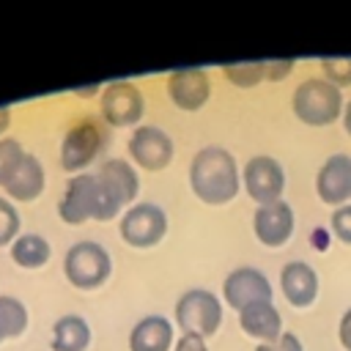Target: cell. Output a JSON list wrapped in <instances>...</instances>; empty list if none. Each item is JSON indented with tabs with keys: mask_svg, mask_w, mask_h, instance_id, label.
Returning <instances> with one entry per match:
<instances>
[{
	"mask_svg": "<svg viewBox=\"0 0 351 351\" xmlns=\"http://www.w3.org/2000/svg\"><path fill=\"white\" fill-rule=\"evenodd\" d=\"M167 96L184 112L200 110L208 101V96H211V80H208L206 69H178V71H170L167 74Z\"/></svg>",
	"mask_w": 351,
	"mask_h": 351,
	"instance_id": "13",
	"label": "cell"
},
{
	"mask_svg": "<svg viewBox=\"0 0 351 351\" xmlns=\"http://www.w3.org/2000/svg\"><path fill=\"white\" fill-rule=\"evenodd\" d=\"M99 112L107 126H134L145 112V99L134 82L118 80L101 88Z\"/></svg>",
	"mask_w": 351,
	"mask_h": 351,
	"instance_id": "8",
	"label": "cell"
},
{
	"mask_svg": "<svg viewBox=\"0 0 351 351\" xmlns=\"http://www.w3.org/2000/svg\"><path fill=\"white\" fill-rule=\"evenodd\" d=\"M329 225H332L335 239H340L343 244H348V247H351V203H346V206L335 208V211H332Z\"/></svg>",
	"mask_w": 351,
	"mask_h": 351,
	"instance_id": "26",
	"label": "cell"
},
{
	"mask_svg": "<svg viewBox=\"0 0 351 351\" xmlns=\"http://www.w3.org/2000/svg\"><path fill=\"white\" fill-rule=\"evenodd\" d=\"M140 192V178L126 159H107L96 173H77L66 181L58 200V217L66 225H82L88 219L107 222L118 217Z\"/></svg>",
	"mask_w": 351,
	"mask_h": 351,
	"instance_id": "1",
	"label": "cell"
},
{
	"mask_svg": "<svg viewBox=\"0 0 351 351\" xmlns=\"http://www.w3.org/2000/svg\"><path fill=\"white\" fill-rule=\"evenodd\" d=\"M293 115L307 126H329L337 118H343V93L324 77H310L296 85L291 96Z\"/></svg>",
	"mask_w": 351,
	"mask_h": 351,
	"instance_id": "3",
	"label": "cell"
},
{
	"mask_svg": "<svg viewBox=\"0 0 351 351\" xmlns=\"http://www.w3.org/2000/svg\"><path fill=\"white\" fill-rule=\"evenodd\" d=\"M52 255L49 241L41 233H19L11 244V261L19 269H41Z\"/></svg>",
	"mask_w": 351,
	"mask_h": 351,
	"instance_id": "20",
	"label": "cell"
},
{
	"mask_svg": "<svg viewBox=\"0 0 351 351\" xmlns=\"http://www.w3.org/2000/svg\"><path fill=\"white\" fill-rule=\"evenodd\" d=\"M293 66H296V60H291V58L288 60H263V80L280 82L293 71Z\"/></svg>",
	"mask_w": 351,
	"mask_h": 351,
	"instance_id": "27",
	"label": "cell"
},
{
	"mask_svg": "<svg viewBox=\"0 0 351 351\" xmlns=\"http://www.w3.org/2000/svg\"><path fill=\"white\" fill-rule=\"evenodd\" d=\"M63 274L66 280L80 291H96L101 288L112 274V258L104 244L82 239L71 244L63 255Z\"/></svg>",
	"mask_w": 351,
	"mask_h": 351,
	"instance_id": "4",
	"label": "cell"
},
{
	"mask_svg": "<svg viewBox=\"0 0 351 351\" xmlns=\"http://www.w3.org/2000/svg\"><path fill=\"white\" fill-rule=\"evenodd\" d=\"M176 324L181 335L211 337L222 326V304L219 296L208 288H189L176 302Z\"/></svg>",
	"mask_w": 351,
	"mask_h": 351,
	"instance_id": "6",
	"label": "cell"
},
{
	"mask_svg": "<svg viewBox=\"0 0 351 351\" xmlns=\"http://www.w3.org/2000/svg\"><path fill=\"white\" fill-rule=\"evenodd\" d=\"M318 63L326 82H332L335 88L351 85V58H321Z\"/></svg>",
	"mask_w": 351,
	"mask_h": 351,
	"instance_id": "25",
	"label": "cell"
},
{
	"mask_svg": "<svg viewBox=\"0 0 351 351\" xmlns=\"http://www.w3.org/2000/svg\"><path fill=\"white\" fill-rule=\"evenodd\" d=\"M90 326L82 315L77 313H66L52 324V340L49 348L52 351H85L90 346Z\"/></svg>",
	"mask_w": 351,
	"mask_h": 351,
	"instance_id": "19",
	"label": "cell"
},
{
	"mask_svg": "<svg viewBox=\"0 0 351 351\" xmlns=\"http://www.w3.org/2000/svg\"><path fill=\"white\" fill-rule=\"evenodd\" d=\"M280 288L288 304L310 307L318 296V274L307 261H288L280 269Z\"/></svg>",
	"mask_w": 351,
	"mask_h": 351,
	"instance_id": "15",
	"label": "cell"
},
{
	"mask_svg": "<svg viewBox=\"0 0 351 351\" xmlns=\"http://www.w3.org/2000/svg\"><path fill=\"white\" fill-rule=\"evenodd\" d=\"M315 192L321 203L335 208L351 200V156L348 154H332L324 159L315 176Z\"/></svg>",
	"mask_w": 351,
	"mask_h": 351,
	"instance_id": "12",
	"label": "cell"
},
{
	"mask_svg": "<svg viewBox=\"0 0 351 351\" xmlns=\"http://www.w3.org/2000/svg\"><path fill=\"white\" fill-rule=\"evenodd\" d=\"M27 307L22 304V299L11 296V293H0V343L5 340H16L25 335L27 329Z\"/></svg>",
	"mask_w": 351,
	"mask_h": 351,
	"instance_id": "21",
	"label": "cell"
},
{
	"mask_svg": "<svg viewBox=\"0 0 351 351\" xmlns=\"http://www.w3.org/2000/svg\"><path fill=\"white\" fill-rule=\"evenodd\" d=\"M222 74L236 88H252L263 80V60H247V63H228L222 66Z\"/></svg>",
	"mask_w": 351,
	"mask_h": 351,
	"instance_id": "22",
	"label": "cell"
},
{
	"mask_svg": "<svg viewBox=\"0 0 351 351\" xmlns=\"http://www.w3.org/2000/svg\"><path fill=\"white\" fill-rule=\"evenodd\" d=\"M173 335L165 315H145L129 332V351H173Z\"/></svg>",
	"mask_w": 351,
	"mask_h": 351,
	"instance_id": "18",
	"label": "cell"
},
{
	"mask_svg": "<svg viewBox=\"0 0 351 351\" xmlns=\"http://www.w3.org/2000/svg\"><path fill=\"white\" fill-rule=\"evenodd\" d=\"M19 228H22V217L16 206L5 195H0V247H11L14 239L19 236Z\"/></svg>",
	"mask_w": 351,
	"mask_h": 351,
	"instance_id": "24",
	"label": "cell"
},
{
	"mask_svg": "<svg viewBox=\"0 0 351 351\" xmlns=\"http://www.w3.org/2000/svg\"><path fill=\"white\" fill-rule=\"evenodd\" d=\"M293 208L285 200L258 206L252 214V230L263 247H282L293 236Z\"/></svg>",
	"mask_w": 351,
	"mask_h": 351,
	"instance_id": "14",
	"label": "cell"
},
{
	"mask_svg": "<svg viewBox=\"0 0 351 351\" xmlns=\"http://www.w3.org/2000/svg\"><path fill=\"white\" fill-rule=\"evenodd\" d=\"M255 351H304V348H302V340L293 332H282L277 343H261Z\"/></svg>",
	"mask_w": 351,
	"mask_h": 351,
	"instance_id": "28",
	"label": "cell"
},
{
	"mask_svg": "<svg viewBox=\"0 0 351 351\" xmlns=\"http://www.w3.org/2000/svg\"><path fill=\"white\" fill-rule=\"evenodd\" d=\"M99 90V85H93V88H82V90H77V96H93Z\"/></svg>",
	"mask_w": 351,
	"mask_h": 351,
	"instance_id": "33",
	"label": "cell"
},
{
	"mask_svg": "<svg viewBox=\"0 0 351 351\" xmlns=\"http://www.w3.org/2000/svg\"><path fill=\"white\" fill-rule=\"evenodd\" d=\"M173 351H208L206 348V340L203 337H195V335H181L176 340V348Z\"/></svg>",
	"mask_w": 351,
	"mask_h": 351,
	"instance_id": "29",
	"label": "cell"
},
{
	"mask_svg": "<svg viewBox=\"0 0 351 351\" xmlns=\"http://www.w3.org/2000/svg\"><path fill=\"white\" fill-rule=\"evenodd\" d=\"M118 230H121V239L129 247L148 250V247H156L165 239V233H167V214L156 203H132L121 214Z\"/></svg>",
	"mask_w": 351,
	"mask_h": 351,
	"instance_id": "7",
	"label": "cell"
},
{
	"mask_svg": "<svg viewBox=\"0 0 351 351\" xmlns=\"http://www.w3.org/2000/svg\"><path fill=\"white\" fill-rule=\"evenodd\" d=\"M337 337H340V343H343V348L346 351H351V307L343 313V318H340V326H337Z\"/></svg>",
	"mask_w": 351,
	"mask_h": 351,
	"instance_id": "30",
	"label": "cell"
},
{
	"mask_svg": "<svg viewBox=\"0 0 351 351\" xmlns=\"http://www.w3.org/2000/svg\"><path fill=\"white\" fill-rule=\"evenodd\" d=\"M25 154L27 151L22 148V143L16 137H0V189L8 184V178L14 176V170L19 167Z\"/></svg>",
	"mask_w": 351,
	"mask_h": 351,
	"instance_id": "23",
	"label": "cell"
},
{
	"mask_svg": "<svg viewBox=\"0 0 351 351\" xmlns=\"http://www.w3.org/2000/svg\"><path fill=\"white\" fill-rule=\"evenodd\" d=\"M189 186H192V195L208 206L230 203L241 186L236 156L222 145L200 148L189 162Z\"/></svg>",
	"mask_w": 351,
	"mask_h": 351,
	"instance_id": "2",
	"label": "cell"
},
{
	"mask_svg": "<svg viewBox=\"0 0 351 351\" xmlns=\"http://www.w3.org/2000/svg\"><path fill=\"white\" fill-rule=\"evenodd\" d=\"M343 129H346V134L351 137V101L343 107Z\"/></svg>",
	"mask_w": 351,
	"mask_h": 351,
	"instance_id": "32",
	"label": "cell"
},
{
	"mask_svg": "<svg viewBox=\"0 0 351 351\" xmlns=\"http://www.w3.org/2000/svg\"><path fill=\"white\" fill-rule=\"evenodd\" d=\"M110 134H107V123L99 118H80L77 123H71L63 134L60 143V167L66 173H80L85 170L107 145Z\"/></svg>",
	"mask_w": 351,
	"mask_h": 351,
	"instance_id": "5",
	"label": "cell"
},
{
	"mask_svg": "<svg viewBox=\"0 0 351 351\" xmlns=\"http://www.w3.org/2000/svg\"><path fill=\"white\" fill-rule=\"evenodd\" d=\"M44 186H47V176H44V165H41V159L36 156V154H25L22 156V162H19V167L14 170V176L8 178V184L3 186V192H5V197L14 203H30V200H36L41 192H44Z\"/></svg>",
	"mask_w": 351,
	"mask_h": 351,
	"instance_id": "16",
	"label": "cell"
},
{
	"mask_svg": "<svg viewBox=\"0 0 351 351\" xmlns=\"http://www.w3.org/2000/svg\"><path fill=\"white\" fill-rule=\"evenodd\" d=\"M8 123H11V107H5V104H0V137L5 134V129H8Z\"/></svg>",
	"mask_w": 351,
	"mask_h": 351,
	"instance_id": "31",
	"label": "cell"
},
{
	"mask_svg": "<svg viewBox=\"0 0 351 351\" xmlns=\"http://www.w3.org/2000/svg\"><path fill=\"white\" fill-rule=\"evenodd\" d=\"M241 181L247 195L258 203V206H269L282 200L285 192V170L274 156L258 154L252 159H247L244 170H241Z\"/></svg>",
	"mask_w": 351,
	"mask_h": 351,
	"instance_id": "9",
	"label": "cell"
},
{
	"mask_svg": "<svg viewBox=\"0 0 351 351\" xmlns=\"http://www.w3.org/2000/svg\"><path fill=\"white\" fill-rule=\"evenodd\" d=\"M222 299L236 313H241L250 304L271 302V282L266 280V274L261 269H255V266H239V269H233L225 277V282H222Z\"/></svg>",
	"mask_w": 351,
	"mask_h": 351,
	"instance_id": "11",
	"label": "cell"
},
{
	"mask_svg": "<svg viewBox=\"0 0 351 351\" xmlns=\"http://www.w3.org/2000/svg\"><path fill=\"white\" fill-rule=\"evenodd\" d=\"M239 326L261 343H277L282 335V315L271 302H258L239 313Z\"/></svg>",
	"mask_w": 351,
	"mask_h": 351,
	"instance_id": "17",
	"label": "cell"
},
{
	"mask_svg": "<svg viewBox=\"0 0 351 351\" xmlns=\"http://www.w3.org/2000/svg\"><path fill=\"white\" fill-rule=\"evenodd\" d=\"M173 137L159 126H137L129 137V156L140 170L159 173L173 162Z\"/></svg>",
	"mask_w": 351,
	"mask_h": 351,
	"instance_id": "10",
	"label": "cell"
}]
</instances>
